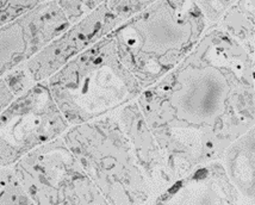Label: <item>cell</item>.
Segmentation results:
<instances>
[{"mask_svg": "<svg viewBox=\"0 0 255 205\" xmlns=\"http://www.w3.org/2000/svg\"><path fill=\"white\" fill-rule=\"evenodd\" d=\"M255 55L210 26L187 56L136 98L173 179L220 159L255 126Z\"/></svg>", "mask_w": 255, "mask_h": 205, "instance_id": "obj_1", "label": "cell"}, {"mask_svg": "<svg viewBox=\"0 0 255 205\" xmlns=\"http://www.w3.org/2000/svg\"><path fill=\"white\" fill-rule=\"evenodd\" d=\"M209 28L196 0H157L109 35L121 61L144 90L189 55Z\"/></svg>", "mask_w": 255, "mask_h": 205, "instance_id": "obj_2", "label": "cell"}, {"mask_svg": "<svg viewBox=\"0 0 255 205\" xmlns=\"http://www.w3.org/2000/svg\"><path fill=\"white\" fill-rule=\"evenodd\" d=\"M47 84L69 125L106 116L136 101L143 91L121 61L110 35L73 57Z\"/></svg>", "mask_w": 255, "mask_h": 205, "instance_id": "obj_3", "label": "cell"}, {"mask_svg": "<svg viewBox=\"0 0 255 205\" xmlns=\"http://www.w3.org/2000/svg\"><path fill=\"white\" fill-rule=\"evenodd\" d=\"M62 138L108 204H154L149 184L114 112L71 125Z\"/></svg>", "mask_w": 255, "mask_h": 205, "instance_id": "obj_4", "label": "cell"}, {"mask_svg": "<svg viewBox=\"0 0 255 205\" xmlns=\"http://www.w3.org/2000/svg\"><path fill=\"white\" fill-rule=\"evenodd\" d=\"M32 204H108L62 136L12 165Z\"/></svg>", "mask_w": 255, "mask_h": 205, "instance_id": "obj_5", "label": "cell"}, {"mask_svg": "<svg viewBox=\"0 0 255 205\" xmlns=\"http://www.w3.org/2000/svg\"><path fill=\"white\" fill-rule=\"evenodd\" d=\"M47 80L17 96L0 112V166H12L36 147L62 136L69 128Z\"/></svg>", "mask_w": 255, "mask_h": 205, "instance_id": "obj_6", "label": "cell"}, {"mask_svg": "<svg viewBox=\"0 0 255 205\" xmlns=\"http://www.w3.org/2000/svg\"><path fill=\"white\" fill-rule=\"evenodd\" d=\"M69 25L56 0H51L0 26V77L29 61Z\"/></svg>", "mask_w": 255, "mask_h": 205, "instance_id": "obj_7", "label": "cell"}, {"mask_svg": "<svg viewBox=\"0 0 255 205\" xmlns=\"http://www.w3.org/2000/svg\"><path fill=\"white\" fill-rule=\"evenodd\" d=\"M121 23L122 20L110 10L108 2H102L24 63L26 73L33 84L47 80L73 57L110 34Z\"/></svg>", "mask_w": 255, "mask_h": 205, "instance_id": "obj_8", "label": "cell"}, {"mask_svg": "<svg viewBox=\"0 0 255 205\" xmlns=\"http://www.w3.org/2000/svg\"><path fill=\"white\" fill-rule=\"evenodd\" d=\"M114 114L129 140L155 202L174 183L166 154L150 130L137 102H128L114 111Z\"/></svg>", "mask_w": 255, "mask_h": 205, "instance_id": "obj_9", "label": "cell"}, {"mask_svg": "<svg viewBox=\"0 0 255 205\" xmlns=\"http://www.w3.org/2000/svg\"><path fill=\"white\" fill-rule=\"evenodd\" d=\"M154 204H246V201L216 159L175 180Z\"/></svg>", "mask_w": 255, "mask_h": 205, "instance_id": "obj_10", "label": "cell"}, {"mask_svg": "<svg viewBox=\"0 0 255 205\" xmlns=\"http://www.w3.org/2000/svg\"><path fill=\"white\" fill-rule=\"evenodd\" d=\"M227 176L246 201L255 203V126L233 141L221 155Z\"/></svg>", "mask_w": 255, "mask_h": 205, "instance_id": "obj_11", "label": "cell"}, {"mask_svg": "<svg viewBox=\"0 0 255 205\" xmlns=\"http://www.w3.org/2000/svg\"><path fill=\"white\" fill-rule=\"evenodd\" d=\"M217 26L255 55V0H235Z\"/></svg>", "mask_w": 255, "mask_h": 205, "instance_id": "obj_12", "label": "cell"}, {"mask_svg": "<svg viewBox=\"0 0 255 205\" xmlns=\"http://www.w3.org/2000/svg\"><path fill=\"white\" fill-rule=\"evenodd\" d=\"M0 204H32L12 166L0 167Z\"/></svg>", "mask_w": 255, "mask_h": 205, "instance_id": "obj_13", "label": "cell"}, {"mask_svg": "<svg viewBox=\"0 0 255 205\" xmlns=\"http://www.w3.org/2000/svg\"><path fill=\"white\" fill-rule=\"evenodd\" d=\"M43 0H0V26L16 19Z\"/></svg>", "mask_w": 255, "mask_h": 205, "instance_id": "obj_14", "label": "cell"}, {"mask_svg": "<svg viewBox=\"0 0 255 205\" xmlns=\"http://www.w3.org/2000/svg\"><path fill=\"white\" fill-rule=\"evenodd\" d=\"M157 0H106L110 10L121 20H126Z\"/></svg>", "mask_w": 255, "mask_h": 205, "instance_id": "obj_15", "label": "cell"}, {"mask_svg": "<svg viewBox=\"0 0 255 205\" xmlns=\"http://www.w3.org/2000/svg\"><path fill=\"white\" fill-rule=\"evenodd\" d=\"M235 0H196L210 26H216L221 17Z\"/></svg>", "mask_w": 255, "mask_h": 205, "instance_id": "obj_16", "label": "cell"}, {"mask_svg": "<svg viewBox=\"0 0 255 205\" xmlns=\"http://www.w3.org/2000/svg\"><path fill=\"white\" fill-rule=\"evenodd\" d=\"M56 2L71 24L77 23L87 13L85 0H56Z\"/></svg>", "mask_w": 255, "mask_h": 205, "instance_id": "obj_17", "label": "cell"}, {"mask_svg": "<svg viewBox=\"0 0 255 205\" xmlns=\"http://www.w3.org/2000/svg\"><path fill=\"white\" fill-rule=\"evenodd\" d=\"M17 97L13 87H12L7 74L0 77V112Z\"/></svg>", "mask_w": 255, "mask_h": 205, "instance_id": "obj_18", "label": "cell"}, {"mask_svg": "<svg viewBox=\"0 0 255 205\" xmlns=\"http://www.w3.org/2000/svg\"><path fill=\"white\" fill-rule=\"evenodd\" d=\"M104 1H106V0H85V6H86L87 12H90Z\"/></svg>", "mask_w": 255, "mask_h": 205, "instance_id": "obj_19", "label": "cell"}, {"mask_svg": "<svg viewBox=\"0 0 255 205\" xmlns=\"http://www.w3.org/2000/svg\"><path fill=\"white\" fill-rule=\"evenodd\" d=\"M43 1H51V0H43Z\"/></svg>", "mask_w": 255, "mask_h": 205, "instance_id": "obj_20", "label": "cell"}, {"mask_svg": "<svg viewBox=\"0 0 255 205\" xmlns=\"http://www.w3.org/2000/svg\"><path fill=\"white\" fill-rule=\"evenodd\" d=\"M0 167H1V166H0Z\"/></svg>", "mask_w": 255, "mask_h": 205, "instance_id": "obj_21", "label": "cell"}]
</instances>
